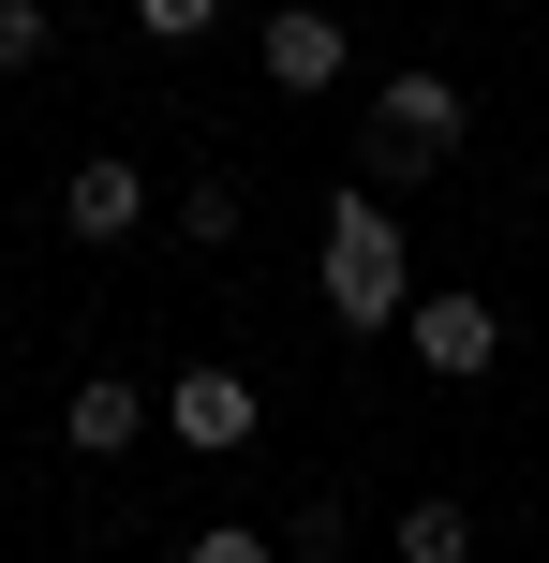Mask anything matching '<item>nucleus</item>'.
<instances>
[{
  "label": "nucleus",
  "instance_id": "nucleus-6",
  "mask_svg": "<svg viewBox=\"0 0 549 563\" xmlns=\"http://www.w3.org/2000/svg\"><path fill=\"white\" fill-rule=\"evenodd\" d=\"M253 59H267V89H342V15L327 0H283Z\"/></svg>",
  "mask_w": 549,
  "mask_h": 563
},
{
  "label": "nucleus",
  "instance_id": "nucleus-5",
  "mask_svg": "<svg viewBox=\"0 0 549 563\" xmlns=\"http://www.w3.org/2000/svg\"><path fill=\"white\" fill-rule=\"evenodd\" d=\"M134 223H149V178L119 164V148H105V164H75V178H59V238H89V253H119Z\"/></svg>",
  "mask_w": 549,
  "mask_h": 563
},
{
  "label": "nucleus",
  "instance_id": "nucleus-3",
  "mask_svg": "<svg viewBox=\"0 0 549 563\" xmlns=\"http://www.w3.org/2000/svg\"><path fill=\"white\" fill-rule=\"evenodd\" d=\"M253 416H267V400H253V371H223V356L164 386V430H178L194 460H238V445H253Z\"/></svg>",
  "mask_w": 549,
  "mask_h": 563
},
{
  "label": "nucleus",
  "instance_id": "nucleus-10",
  "mask_svg": "<svg viewBox=\"0 0 549 563\" xmlns=\"http://www.w3.org/2000/svg\"><path fill=\"white\" fill-rule=\"evenodd\" d=\"M178 238H208V253L238 238V194H223V178H194V194H178Z\"/></svg>",
  "mask_w": 549,
  "mask_h": 563
},
{
  "label": "nucleus",
  "instance_id": "nucleus-11",
  "mask_svg": "<svg viewBox=\"0 0 549 563\" xmlns=\"http://www.w3.org/2000/svg\"><path fill=\"white\" fill-rule=\"evenodd\" d=\"M45 59V0H0V75H30Z\"/></svg>",
  "mask_w": 549,
  "mask_h": 563
},
{
  "label": "nucleus",
  "instance_id": "nucleus-7",
  "mask_svg": "<svg viewBox=\"0 0 549 563\" xmlns=\"http://www.w3.org/2000/svg\"><path fill=\"white\" fill-rule=\"evenodd\" d=\"M59 445H89V460H119V445H149V400L119 386V371H89V386L59 400Z\"/></svg>",
  "mask_w": 549,
  "mask_h": 563
},
{
  "label": "nucleus",
  "instance_id": "nucleus-4",
  "mask_svg": "<svg viewBox=\"0 0 549 563\" xmlns=\"http://www.w3.org/2000/svg\"><path fill=\"white\" fill-rule=\"evenodd\" d=\"M402 341L446 371V386H475V371L505 356V311H491V297H416V311H402Z\"/></svg>",
  "mask_w": 549,
  "mask_h": 563
},
{
  "label": "nucleus",
  "instance_id": "nucleus-2",
  "mask_svg": "<svg viewBox=\"0 0 549 563\" xmlns=\"http://www.w3.org/2000/svg\"><path fill=\"white\" fill-rule=\"evenodd\" d=\"M327 311L342 327H402L416 311V267H402V208H327Z\"/></svg>",
  "mask_w": 549,
  "mask_h": 563
},
{
  "label": "nucleus",
  "instance_id": "nucleus-12",
  "mask_svg": "<svg viewBox=\"0 0 549 563\" xmlns=\"http://www.w3.org/2000/svg\"><path fill=\"white\" fill-rule=\"evenodd\" d=\"M178 563H267L253 534H194V549H178Z\"/></svg>",
  "mask_w": 549,
  "mask_h": 563
},
{
  "label": "nucleus",
  "instance_id": "nucleus-1",
  "mask_svg": "<svg viewBox=\"0 0 549 563\" xmlns=\"http://www.w3.org/2000/svg\"><path fill=\"white\" fill-rule=\"evenodd\" d=\"M461 119H475V89H461V75H386V89H372V119H356V164L402 194V178H431L446 148H461Z\"/></svg>",
  "mask_w": 549,
  "mask_h": 563
},
{
  "label": "nucleus",
  "instance_id": "nucleus-8",
  "mask_svg": "<svg viewBox=\"0 0 549 563\" xmlns=\"http://www.w3.org/2000/svg\"><path fill=\"white\" fill-rule=\"evenodd\" d=\"M402 563H475V505H402Z\"/></svg>",
  "mask_w": 549,
  "mask_h": 563
},
{
  "label": "nucleus",
  "instance_id": "nucleus-9",
  "mask_svg": "<svg viewBox=\"0 0 549 563\" xmlns=\"http://www.w3.org/2000/svg\"><path fill=\"white\" fill-rule=\"evenodd\" d=\"M134 30L149 45H194V30H223V0H134Z\"/></svg>",
  "mask_w": 549,
  "mask_h": 563
}]
</instances>
